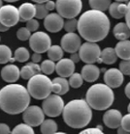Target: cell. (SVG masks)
<instances>
[{
  "label": "cell",
  "instance_id": "cell-1",
  "mask_svg": "<svg viewBox=\"0 0 130 134\" xmlns=\"http://www.w3.org/2000/svg\"><path fill=\"white\" fill-rule=\"evenodd\" d=\"M77 30L87 42H101L110 32V19L102 11L89 10L79 18Z\"/></svg>",
  "mask_w": 130,
  "mask_h": 134
},
{
  "label": "cell",
  "instance_id": "cell-2",
  "mask_svg": "<svg viewBox=\"0 0 130 134\" xmlns=\"http://www.w3.org/2000/svg\"><path fill=\"white\" fill-rule=\"evenodd\" d=\"M30 98L24 86L11 83L0 89V109L10 115H18L27 108Z\"/></svg>",
  "mask_w": 130,
  "mask_h": 134
},
{
  "label": "cell",
  "instance_id": "cell-3",
  "mask_svg": "<svg viewBox=\"0 0 130 134\" xmlns=\"http://www.w3.org/2000/svg\"><path fill=\"white\" fill-rule=\"evenodd\" d=\"M63 121L72 128L86 127L92 119V110L86 99H74L64 105L62 111Z\"/></svg>",
  "mask_w": 130,
  "mask_h": 134
},
{
  "label": "cell",
  "instance_id": "cell-4",
  "mask_svg": "<svg viewBox=\"0 0 130 134\" xmlns=\"http://www.w3.org/2000/svg\"><path fill=\"white\" fill-rule=\"evenodd\" d=\"M86 100L91 109L98 111L108 109L115 100V94L113 89L103 83L94 84L87 90Z\"/></svg>",
  "mask_w": 130,
  "mask_h": 134
},
{
  "label": "cell",
  "instance_id": "cell-5",
  "mask_svg": "<svg viewBox=\"0 0 130 134\" xmlns=\"http://www.w3.org/2000/svg\"><path fill=\"white\" fill-rule=\"evenodd\" d=\"M53 82L47 74L36 73L28 79L27 91L30 97L37 100H42L52 94Z\"/></svg>",
  "mask_w": 130,
  "mask_h": 134
},
{
  "label": "cell",
  "instance_id": "cell-6",
  "mask_svg": "<svg viewBox=\"0 0 130 134\" xmlns=\"http://www.w3.org/2000/svg\"><path fill=\"white\" fill-rule=\"evenodd\" d=\"M56 9L63 18H74L83 9L82 0H56Z\"/></svg>",
  "mask_w": 130,
  "mask_h": 134
},
{
  "label": "cell",
  "instance_id": "cell-7",
  "mask_svg": "<svg viewBox=\"0 0 130 134\" xmlns=\"http://www.w3.org/2000/svg\"><path fill=\"white\" fill-rule=\"evenodd\" d=\"M63 107H64V100L57 94H49L46 98L43 99L42 109L45 115L51 118L60 116L63 111Z\"/></svg>",
  "mask_w": 130,
  "mask_h": 134
},
{
  "label": "cell",
  "instance_id": "cell-8",
  "mask_svg": "<svg viewBox=\"0 0 130 134\" xmlns=\"http://www.w3.org/2000/svg\"><path fill=\"white\" fill-rule=\"evenodd\" d=\"M78 53L80 55L81 60L86 64H94L100 57L101 48L96 43L87 42L81 44Z\"/></svg>",
  "mask_w": 130,
  "mask_h": 134
},
{
  "label": "cell",
  "instance_id": "cell-9",
  "mask_svg": "<svg viewBox=\"0 0 130 134\" xmlns=\"http://www.w3.org/2000/svg\"><path fill=\"white\" fill-rule=\"evenodd\" d=\"M51 46H52V39L45 32L36 31L29 38V46L34 52H38L41 54L45 53L48 51Z\"/></svg>",
  "mask_w": 130,
  "mask_h": 134
},
{
  "label": "cell",
  "instance_id": "cell-10",
  "mask_svg": "<svg viewBox=\"0 0 130 134\" xmlns=\"http://www.w3.org/2000/svg\"><path fill=\"white\" fill-rule=\"evenodd\" d=\"M22 120L25 124L31 125L32 127H36L42 124L45 120V113L43 109L38 105H28L27 108L23 111Z\"/></svg>",
  "mask_w": 130,
  "mask_h": 134
},
{
  "label": "cell",
  "instance_id": "cell-11",
  "mask_svg": "<svg viewBox=\"0 0 130 134\" xmlns=\"http://www.w3.org/2000/svg\"><path fill=\"white\" fill-rule=\"evenodd\" d=\"M19 21V9L16 6L7 4L0 8V22L8 27H13Z\"/></svg>",
  "mask_w": 130,
  "mask_h": 134
},
{
  "label": "cell",
  "instance_id": "cell-12",
  "mask_svg": "<svg viewBox=\"0 0 130 134\" xmlns=\"http://www.w3.org/2000/svg\"><path fill=\"white\" fill-rule=\"evenodd\" d=\"M60 44H61L60 46L62 47L63 51L68 52L70 54L77 52L82 44L81 37L75 32H67L61 38Z\"/></svg>",
  "mask_w": 130,
  "mask_h": 134
},
{
  "label": "cell",
  "instance_id": "cell-13",
  "mask_svg": "<svg viewBox=\"0 0 130 134\" xmlns=\"http://www.w3.org/2000/svg\"><path fill=\"white\" fill-rule=\"evenodd\" d=\"M64 19L61 15L57 13L48 14L46 18H44V26L49 32L57 33L63 29Z\"/></svg>",
  "mask_w": 130,
  "mask_h": 134
},
{
  "label": "cell",
  "instance_id": "cell-14",
  "mask_svg": "<svg viewBox=\"0 0 130 134\" xmlns=\"http://www.w3.org/2000/svg\"><path fill=\"white\" fill-rule=\"evenodd\" d=\"M124 80L123 73L121 72L118 69L112 68L109 70H105L104 73V82L106 85L111 87L112 89L118 88L122 85Z\"/></svg>",
  "mask_w": 130,
  "mask_h": 134
},
{
  "label": "cell",
  "instance_id": "cell-15",
  "mask_svg": "<svg viewBox=\"0 0 130 134\" xmlns=\"http://www.w3.org/2000/svg\"><path fill=\"white\" fill-rule=\"evenodd\" d=\"M56 71L59 76L67 78L75 71V63L70 58H61L56 64Z\"/></svg>",
  "mask_w": 130,
  "mask_h": 134
},
{
  "label": "cell",
  "instance_id": "cell-16",
  "mask_svg": "<svg viewBox=\"0 0 130 134\" xmlns=\"http://www.w3.org/2000/svg\"><path fill=\"white\" fill-rule=\"evenodd\" d=\"M121 118H122V115H121V111L117 109H110L106 111V113L104 114L103 122L107 127L115 129L121 125Z\"/></svg>",
  "mask_w": 130,
  "mask_h": 134
},
{
  "label": "cell",
  "instance_id": "cell-17",
  "mask_svg": "<svg viewBox=\"0 0 130 134\" xmlns=\"http://www.w3.org/2000/svg\"><path fill=\"white\" fill-rule=\"evenodd\" d=\"M1 77L5 82L8 83H14L18 81L21 77L19 67L14 64L6 65L1 70Z\"/></svg>",
  "mask_w": 130,
  "mask_h": 134
},
{
  "label": "cell",
  "instance_id": "cell-18",
  "mask_svg": "<svg viewBox=\"0 0 130 134\" xmlns=\"http://www.w3.org/2000/svg\"><path fill=\"white\" fill-rule=\"evenodd\" d=\"M82 76L84 81L87 82H95L99 78L100 70L99 68L94 64H87L84 65L82 69Z\"/></svg>",
  "mask_w": 130,
  "mask_h": 134
},
{
  "label": "cell",
  "instance_id": "cell-19",
  "mask_svg": "<svg viewBox=\"0 0 130 134\" xmlns=\"http://www.w3.org/2000/svg\"><path fill=\"white\" fill-rule=\"evenodd\" d=\"M53 85H52V92H53L54 94H57L59 96H63V94H67L69 91V82L65 77H56L54 79L52 80Z\"/></svg>",
  "mask_w": 130,
  "mask_h": 134
},
{
  "label": "cell",
  "instance_id": "cell-20",
  "mask_svg": "<svg viewBox=\"0 0 130 134\" xmlns=\"http://www.w3.org/2000/svg\"><path fill=\"white\" fill-rule=\"evenodd\" d=\"M108 10L112 18H116V19H121L125 16V14L127 12V5L124 4L123 2L115 1L114 3L110 4Z\"/></svg>",
  "mask_w": 130,
  "mask_h": 134
},
{
  "label": "cell",
  "instance_id": "cell-21",
  "mask_svg": "<svg viewBox=\"0 0 130 134\" xmlns=\"http://www.w3.org/2000/svg\"><path fill=\"white\" fill-rule=\"evenodd\" d=\"M35 5L29 2H25L22 4L19 8V19L22 21H27L31 18L35 16Z\"/></svg>",
  "mask_w": 130,
  "mask_h": 134
},
{
  "label": "cell",
  "instance_id": "cell-22",
  "mask_svg": "<svg viewBox=\"0 0 130 134\" xmlns=\"http://www.w3.org/2000/svg\"><path fill=\"white\" fill-rule=\"evenodd\" d=\"M115 51L118 58H121V60L130 59V41L128 39L118 41V43L115 47Z\"/></svg>",
  "mask_w": 130,
  "mask_h": 134
},
{
  "label": "cell",
  "instance_id": "cell-23",
  "mask_svg": "<svg viewBox=\"0 0 130 134\" xmlns=\"http://www.w3.org/2000/svg\"><path fill=\"white\" fill-rule=\"evenodd\" d=\"M113 34L118 41L127 40L130 38V29L125 22H119L114 27Z\"/></svg>",
  "mask_w": 130,
  "mask_h": 134
},
{
  "label": "cell",
  "instance_id": "cell-24",
  "mask_svg": "<svg viewBox=\"0 0 130 134\" xmlns=\"http://www.w3.org/2000/svg\"><path fill=\"white\" fill-rule=\"evenodd\" d=\"M100 58L102 60V63L106 65L115 64L118 60V56L115 51V48L113 47H106L103 50H101Z\"/></svg>",
  "mask_w": 130,
  "mask_h": 134
},
{
  "label": "cell",
  "instance_id": "cell-25",
  "mask_svg": "<svg viewBox=\"0 0 130 134\" xmlns=\"http://www.w3.org/2000/svg\"><path fill=\"white\" fill-rule=\"evenodd\" d=\"M57 128H58L57 124L52 119L44 120L43 122H42V124L40 125V131L41 133L43 134L56 133Z\"/></svg>",
  "mask_w": 130,
  "mask_h": 134
},
{
  "label": "cell",
  "instance_id": "cell-26",
  "mask_svg": "<svg viewBox=\"0 0 130 134\" xmlns=\"http://www.w3.org/2000/svg\"><path fill=\"white\" fill-rule=\"evenodd\" d=\"M16 60L12 56V50L8 46L0 44V64H7L8 62L14 63Z\"/></svg>",
  "mask_w": 130,
  "mask_h": 134
},
{
  "label": "cell",
  "instance_id": "cell-27",
  "mask_svg": "<svg viewBox=\"0 0 130 134\" xmlns=\"http://www.w3.org/2000/svg\"><path fill=\"white\" fill-rule=\"evenodd\" d=\"M47 52H48L49 59L54 62H57L58 60H60L63 57V53H64L63 49L60 46H51Z\"/></svg>",
  "mask_w": 130,
  "mask_h": 134
},
{
  "label": "cell",
  "instance_id": "cell-28",
  "mask_svg": "<svg viewBox=\"0 0 130 134\" xmlns=\"http://www.w3.org/2000/svg\"><path fill=\"white\" fill-rule=\"evenodd\" d=\"M14 58L16 61L19 62V63H24L27 62L30 58V53L28 51L27 48L25 47H19L16 49L15 53H14Z\"/></svg>",
  "mask_w": 130,
  "mask_h": 134
},
{
  "label": "cell",
  "instance_id": "cell-29",
  "mask_svg": "<svg viewBox=\"0 0 130 134\" xmlns=\"http://www.w3.org/2000/svg\"><path fill=\"white\" fill-rule=\"evenodd\" d=\"M88 2L92 9L105 12L111 4V0H88Z\"/></svg>",
  "mask_w": 130,
  "mask_h": 134
},
{
  "label": "cell",
  "instance_id": "cell-30",
  "mask_svg": "<svg viewBox=\"0 0 130 134\" xmlns=\"http://www.w3.org/2000/svg\"><path fill=\"white\" fill-rule=\"evenodd\" d=\"M69 86L74 89L80 88L81 86L84 84V78L81 73L78 72H73L71 75L69 76Z\"/></svg>",
  "mask_w": 130,
  "mask_h": 134
},
{
  "label": "cell",
  "instance_id": "cell-31",
  "mask_svg": "<svg viewBox=\"0 0 130 134\" xmlns=\"http://www.w3.org/2000/svg\"><path fill=\"white\" fill-rule=\"evenodd\" d=\"M11 132L14 134H33L34 130L31 125L24 122V124H19V125H16Z\"/></svg>",
  "mask_w": 130,
  "mask_h": 134
},
{
  "label": "cell",
  "instance_id": "cell-32",
  "mask_svg": "<svg viewBox=\"0 0 130 134\" xmlns=\"http://www.w3.org/2000/svg\"><path fill=\"white\" fill-rule=\"evenodd\" d=\"M41 67V71L44 73V74H47V75H50L56 70V63L53 60H45V61L42 62V64L40 65Z\"/></svg>",
  "mask_w": 130,
  "mask_h": 134
},
{
  "label": "cell",
  "instance_id": "cell-33",
  "mask_svg": "<svg viewBox=\"0 0 130 134\" xmlns=\"http://www.w3.org/2000/svg\"><path fill=\"white\" fill-rule=\"evenodd\" d=\"M34 74H35V71L33 70V69H32V67L30 66L29 63L26 64L25 66H23L19 70V75H21V77H22V79L24 80H28L31 76H33Z\"/></svg>",
  "mask_w": 130,
  "mask_h": 134
},
{
  "label": "cell",
  "instance_id": "cell-34",
  "mask_svg": "<svg viewBox=\"0 0 130 134\" xmlns=\"http://www.w3.org/2000/svg\"><path fill=\"white\" fill-rule=\"evenodd\" d=\"M35 18L37 19H44L46 15L49 14V11L47 10L46 6L44 3H37L35 5Z\"/></svg>",
  "mask_w": 130,
  "mask_h": 134
},
{
  "label": "cell",
  "instance_id": "cell-35",
  "mask_svg": "<svg viewBox=\"0 0 130 134\" xmlns=\"http://www.w3.org/2000/svg\"><path fill=\"white\" fill-rule=\"evenodd\" d=\"M78 27V20L76 18H67V20L64 21L63 28L66 32H75Z\"/></svg>",
  "mask_w": 130,
  "mask_h": 134
},
{
  "label": "cell",
  "instance_id": "cell-36",
  "mask_svg": "<svg viewBox=\"0 0 130 134\" xmlns=\"http://www.w3.org/2000/svg\"><path fill=\"white\" fill-rule=\"evenodd\" d=\"M30 36H31V32L28 30L26 27L19 28V30L17 31V38H18L19 41H27V40H29Z\"/></svg>",
  "mask_w": 130,
  "mask_h": 134
},
{
  "label": "cell",
  "instance_id": "cell-37",
  "mask_svg": "<svg viewBox=\"0 0 130 134\" xmlns=\"http://www.w3.org/2000/svg\"><path fill=\"white\" fill-rule=\"evenodd\" d=\"M118 70L123 73V75L130 76V59L122 60V61L119 63V69H118Z\"/></svg>",
  "mask_w": 130,
  "mask_h": 134
},
{
  "label": "cell",
  "instance_id": "cell-38",
  "mask_svg": "<svg viewBox=\"0 0 130 134\" xmlns=\"http://www.w3.org/2000/svg\"><path fill=\"white\" fill-rule=\"evenodd\" d=\"M39 26H40L39 21H38L37 19H35V18H33L26 21V26H25V27L27 28L30 32H36V31L38 30Z\"/></svg>",
  "mask_w": 130,
  "mask_h": 134
},
{
  "label": "cell",
  "instance_id": "cell-39",
  "mask_svg": "<svg viewBox=\"0 0 130 134\" xmlns=\"http://www.w3.org/2000/svg\"><path fill=\"white\" fill-rule=\"evenodd\" d=\"M121 126L126 131V134L130 133V113L121 118Z\"/></svg>",
  "mask_w": 130,
  "mask_h": 134
},
{
  "label": "cell",
  "instance_id": "cell-40",
  "mask_svg": "<svg viewBox=\"0 0 130 134\" xmlns=\"http://www.w3.org/2000/svg\"><path fill=\"white\" fill-rule=\"evenodd\" d=\"M82 134H102L103 131L101 130L100 127H90V128H87L84 130L81 131Z\"/></svg>",
  "mask_w": 130,
  "mask_h": 134
},
{
  "label": "cell",
  "instance_id": "cell-41",
  "mask_svg": "<svg viewBox=\"0 0 130 134\" xmlns=\"http://www.w3.org/2000/svg\"><path fill=\"white\" fill-rule=\"evenodd\" d=\"M11 131L12 130L10 129L8 125L3 124V122L0 124V134H9V133H11Z\"/></svg>",
  "mask_w": 130,
  "mask_h": 134
},
{
  "label": "cell",
  "instance_id": "cell-42",
  "mask_svg": "<svg viewBox=\"0 0 130 134\" xmlns=\"http://www.w3.org/2000/svg\"><path fill=\"white\" fill-rule=\"evenodd\" d=\"M45 6H46L47 10L50 11H53L56 9V2H53V0H48L47 2H45Z\"/></svg>",
  "mask_w": 130,
  "mask_h": 134
},
{
  "label": "cell",
  "instance_id": "cell-43",
  "mask_svg": "<svg viewBox=\"0 0 130 134\" xmlns=\"http://www.w3.org/2000/svg\"><path fill=\"white\" fill-rule=\"evenodd\" d=\"M31 60L34 63H39L42 60V55L41 53H38V52H34L33 54L31 55Z\"/></svg>",
  "mask_w": 130,
  "mask_h": 134
},
{
  "label": "cell",
  "instance_id": "cell-44",
  "mask_svg": "<svg viewBox=\"0 0 130 134\" xmlns=\"http://www.w3.org/2000/svg\"><path fill=\"white\" fill-rule=\"evenodd\" d=\"M125 23L127 24V26L129 27L130 29V0H129V3H128V5H127V12L126 14H125Z\"/></svg>",
  "mask_w": 130,
  "mask_h": 134
},
{
  "label": "cell",
  "instance_id": "cell-45",
  "mask_svg": "<svg viewBox=\"0 0 130 134\" xmlns=\"http://www.w3.org/2000/svg\"><path fill=\"white\" fill-rule=\"evenodd\" d=\"M70 59H71L72 61L74 62L75 64L76 63H78V62H80L81 58H80V55H79V53L77 52H74V53H71V56H70Z\"/></svg>",
  "mask_w": 130,
  "mask_h": 134
},
{
  "label": "cell",
  "instance_id": "cell-46",
  "mask_svg": "<svg viewBox=\"0 0 130 134\" xmlns=\"http://www.w3.org/2000/svg\"><path fill=\"white\" fill-rule=\"evenodd\" d=\"M124 93H125V96L130 99V82L127 83V85L125 86V89H124Z\"/></svg>",
  "mask_w": 130,
  "mask_h": 134
},
{
  "label": "cell",
  "instance_id": "cell-47",
  "mask_svg": "<svg viewBox=\"0 0 130 134\" xmlns=\"http://www.w3.org/2000/svg\"><path fill=\"white\" fill-rule=\"evenodd\" d=\"M10 29V27L6 26V25H4L2 22H0V32H6Z\"/></svg>",
  "mask_w": 130,
  "mask_h": 134
},
{
  "label": "cell",
  "instance_id": "cell-48",
  "mask_svg": "<svg viewBox=\"0 0 130 134\" xmlns=\"http://www.w3.org/2000/svg\"><path fill=\"white\" fill-rule=\"evenodd\" d=\"M31 1H33L35 3H45L48 0H31Z\"/></svg>",
  "mask_w": 130,
  "mask_h": 134
},
{
  "label": "cell",
  "instance_id": "cell-49",
  "mask_svg": "<svg viewBox=\"0 0 130 134\" xmlns=\"http://www.w3.org/2000/svg\"><path fill=\"white\" fill-rule=\"evenodd\" d=\"M3 1H6V2H9V3H13V2H17L19 0H3Z\"/></svg>",
  "mask_w": 130,
  "mask_h": 134
},
{
  "label": "cell",
  "instance_id": "cell-50",
  "mask_svg": "<svg viewBox=\"0 0 130 134\" xmlns=\"http://www.w3.org/2000/svg\"><path fill=\"white\" fill-rule=\"evenodd\" d=\"M115 1H118V2H127L129 0H115Z\"/></svg>",
  "mask_w": 130,
  "mask_h": 134
},
{
  "label": "cell",
  "instance_id": "cell-51",
  "mask_svg": "<svg viewBox=\"0 0 130 134\" xmlns=\"http://www.w3.org/2000/svg\"><path fill=\"white\" fill-rule=\"evenodd\" d=\"M2 1H3V0H0V8H1V6H2Z\"/></svg>",
  "mask_w": 130,
  "mask_h": 134
},
{
  "label": "cell",
  "instance_id": "cell-52",
  "mask_svg": "<svg viewBox=\"0 0 130 134\" xmlns=\"http://www.w3.org/2000/svg\"><path fill=\"white\" fill-rule=\"evenodd\" d=\"M128 112L130 113V103H129V105H128Z\"/></svg>",
  "mask_w": 130,
  "mask_h": 134
},
{
  "label": "cell",
  "instance_id": "cell-53",
  "mask_svg": "<svg viewBox=\"0 0 130 134\" xmlns=\"http://www.w3.org/2000/svg\"><path fill=\"white\" fill-rule=\"evenodd\" d=\"M0 41H1V38H0Z\"/></svg>",
  "mask_w": 130,
  "mask_h": 134
}]
</instances>
